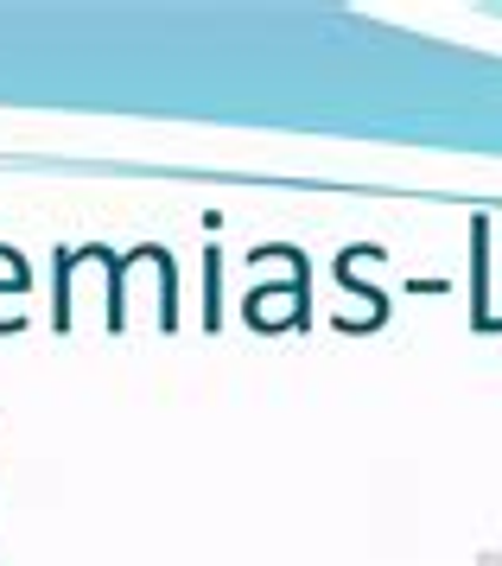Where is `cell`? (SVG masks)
I'll use <instances>...</instances> for the list:
<instances>
[]
</instances>
